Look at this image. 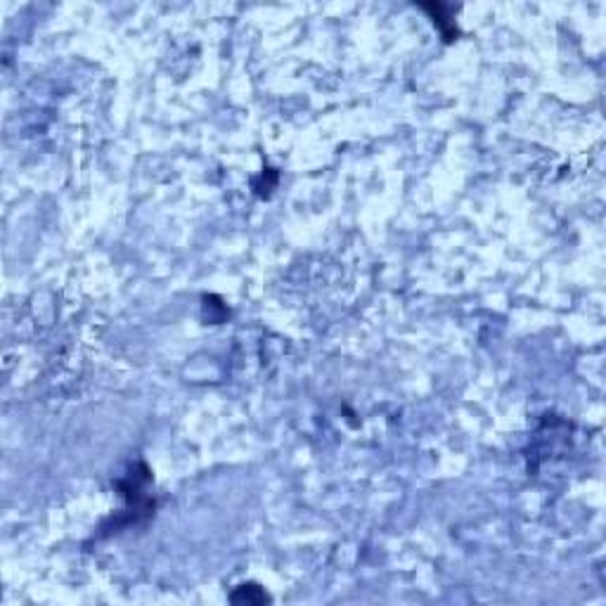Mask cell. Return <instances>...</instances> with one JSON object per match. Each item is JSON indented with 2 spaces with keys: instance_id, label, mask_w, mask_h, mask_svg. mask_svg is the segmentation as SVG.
Returning a JSON list of instances; mask_svg holds the SVG:
<instances>
[{
  "instance_id": "obj_1",
  "label": "cell",
  "mask_w": 606,
  "mask_h": 606,
  "mask_svg": "<svg viewBox=\"0 0 606 606\" xmlns=\"http://www.w3.org/2000/svg\"><path fill=\"white\" fill-rule=\"evenodd\" d=\"M230 599H233L235 604H265V602H270L268 594H265L258 585H253V582H249V585H239L237 590L230 594Z\"/></svg>"
}]
</instances>
